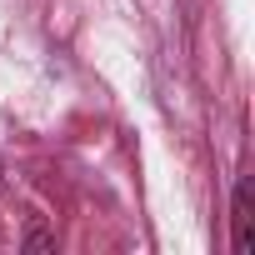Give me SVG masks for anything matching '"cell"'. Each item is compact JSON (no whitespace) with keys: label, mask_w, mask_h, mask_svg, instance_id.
Instances as JSON below:
<instances>
[{"label":"cell","mask_w":255,"mask_h":255,"mask_svg":"<svg viewBox=\"0 0 255 255\" xmlns=\"http://www.w3.org/2000/svg\"><path fill=\"white\" fill-rule=\"evenodd\" d=\"M250 185H240L235 190V255H250V245H255V230H250Z\"/></svg>","instance_id":"1"}]
</instances>
